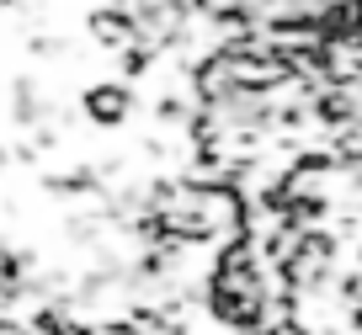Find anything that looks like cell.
<instances>
[{
    "instance_id": "1",
    "label": "cell",
    "mask_w": 362,
    "mask_h": 335,
    "mask_svg": "<svg viewBox=\"0 0 362 335\" xmlns=\"http://www.w3.org/2000/svg\"><path fill=\"white\" fill-rule=\"evenodd\" d=\"M128 112H134V90H128L123 80H96V86L86 90V117L96 128H123Z\"/></svg>"
}]
</instances>
